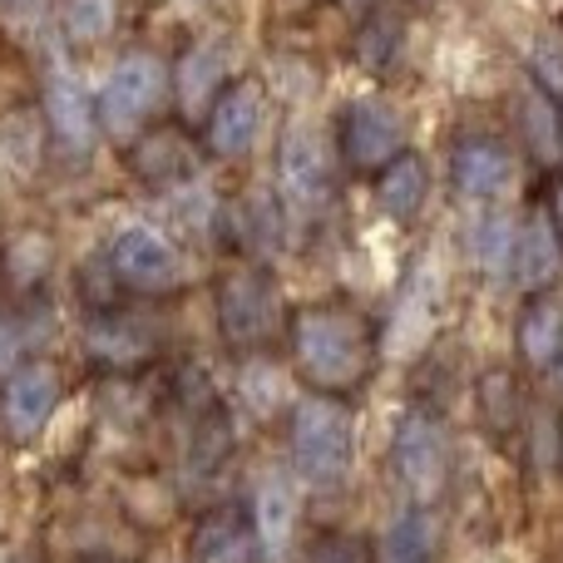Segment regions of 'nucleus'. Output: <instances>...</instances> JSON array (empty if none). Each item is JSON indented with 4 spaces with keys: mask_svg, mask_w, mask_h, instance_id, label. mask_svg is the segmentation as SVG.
<instances>
[{
    "mask_svg": "<svg viewBox=\"0 0 563 563\" xmlns=\"http://www.w3.org/2000/svg\"><path fill=\"white\" fill-rule=\"evenodd\" d=\"M430 198V164L420 154H396L386 168L376 174V208L390 223H410Z\"/></svg>",
    "mask_w": 563,
    "mask_h": 563,
    "instance_id": "obj_17",
    "label": "nucleus"
},
{
    "mask_svg": "<svg viewBox=\"0 0 563 563\" xmlns=\"http://www.w3.org/2000/svg\"><path fill=\"white\" fill-rule=\"evenodd\" d=\"M218 75H223V49L213 40H198V45L184 49L174 69V85H178V99L184 104H203V99L218 95Z\"/></svg>",
    "mask_w": 563,
    "mask_h": 563,
    "instance_id": "obj_22",
    "label": "nucleus"
},
{
    "mask_svg": "<svg viewBox=\"0 0 563 563\" xmlns=\"http://www.w3.org/2000/svg\"><path fill=\"white\" fill-rule=\"evenodd\" d=\"M164 89H168L164 59L148 55V49H134V55H124L114 69H109L104 89H99V124L129 144V139L158 114Z\"/></svg>",
    "mask_w": 563,
    "mask_h": 563,
    "instance_id": "obj_5",
    "label": "nucleus"
},
{
    "mask_svg": "<svg viewBox=\"0 0 563 563\" xmlns=\"http://www.w3.org/2000/svg\"><path fill=\"white\" fill-rule=\"evenodd\" d=\"M336 148L341 164L356 168V174H380L396 154H406V124L390 104L380 99H351L341 109L336 124Z\"/></svg>",
    "mask_w": 563,
    "mask_h": 563,
    "instance_id": "obj_9",
    "label": "nucleus"
},
{
    "mask_svg": "<svg viewBox=\"0 0 563 563\" xmlns=\"http://www.w3.org/2000/svg\"><path fill=\"white\" fill-rule=\"evenodd\" d=\"M59 410V371L49 361H20L0 380V430L10 445H35Z\"/></svg>",
    "mask_w": 563,
    "mask_h": 563,
    "instance_id": "obj_6",
    "label": "nucleus"
},
{
    "mask_svg": "<svg viewBox=\"0 0 563 563\" xmlns=\"http://www.w3.org/2000/svg\"><path fill=\"white\" fill-rule=\"evenodd\" d=\"M218 331L233 351H263L282 331V297L263 263H238L218 277Z\"/></svg>",
    "mask_w": 563,
    "mask_h": 563,
    "instance_id": "obj_3",
    "label": "nucleus"
},
{
    "mask_svg": "<svg viewBox=\"0 0 563 563\" xmlns=\"http://www.w3.org/2000/svg\"><path fill=\"white\" fill-rule=\"evenodd\" d=\"M380 563H386V559H380Z\"/></svg>",
    "mask_w": 563,
    "mask_h": 563,
    "instance_id": "obj_33",
    "label": "nucleus"
},
{
    "mask_svg": "<svg viewBox=\"0 0 563 563\" xmlns=\"http://www.w3.org/2000/svg\"><path fill=\"white\" fill-rule=\"evenodd\" d=\"M124 164L139 184L148 188H178V184H194L198 168H203V148L194 144L184 124H154V129H139L124 148Z\"/></svg>",
    "mask_w": 563,
    "mask_h": 563,
    "instance_id": "obj_10",
    "label": "nucleus"
},
{
    "mask_svg": "<svg viewBox=\"0 0 563 563\" xmlns=\"http://www.w3.org/2000/svg\"><path fill=\"white\" fill-rule=\"evenodd\" d=\"M400 40H406V10L390 5V0L371 5L366 20H361V30H356V65L386 69L390 59H396Z\"/></svg>",
    "mask_w": 563,
    "mask_h": 563,
    "instance_id": "obj_21",
    "label": "nucleus"
},
{
    "mask_svg": "<svg viewBox=\"0 0 563 563\" xmlns=\"http://www.w3.org/2000/svg\"><path fill=\"white\" fill-rule=\"evenodd\" d=\"M291 366L317 396H356L380 361L376 321L356 301H307L287 317Z\"/></svg>",
    "mask_w": 563,
    "mask_h": 563,
    "instance_id": "obj_1",
    "label": "nucleus"
},
{
    "mask_svg": "<svg viewBox=\"0 0 563 563\" xmlns=\"http://www.w3.org/2000/svg\"><path fill=\"white\" fill-rule=\"evenodd\" d=\"M307 563H376V549L361 534H321L307 549Z\"/></svg>",
    "mask_w": 563,
    "mask_h": 563,
    "instance_id": "obj_29",
    "label": "nucleus"
},
{
    "mask_svg": "<svg viewBox=\"0 0 563 563\" xmlns=\"http://www.w3.org/2000/svg\"><path fill=\"white\" fill-rule=\"evenodd\" d=\"M114 15H119V0H65V30L79 45L104 40L114 30Z\"/></svg>",
    "mask_w": 563,
    "mask_h": 563,
    "instance_id": "obj_23",
    "label": "nucleus"
},
{
    "mask_svg": "<svg viewBox=\"0 0 563 563\" xmlns=\"http://www.w3.org/2000/svg\"><path fill=\"white\" fill-rule=\"evenodd\" d=\"M519 134H525V148L534 164H544V168L563 164V109L544 89H529L519 99Z\"/></svg>",
    "mask_w": 563,
    "mask_h": 563,
    "instance_id": "obj_20",
    "label": "nucleus"
},
{
    "mask_svg": "<svg viewBox=\"0 0 563 563\" xmlns=\"http://www.w3.org/2000/svg\"><path fill=\"white\" fill-rule=\"evenodd\" d=\"M479 410H485V420L495 430H509L519 416V390H515V376L509 371H485V380H479Z\"/></svg>",
    "mask_w": 563,
    "mask_h": 563,
    "instance_id": "obj_24",
    "label": "nucleus"
},
{
    "mask_svg": "<svg viewBox=\"0 0 563 563\" xmlns=\"http://www.w3.org/2000/svg\"><path fill=\"white\" fill-rule=\"evenodd\" d=\"M509 247H515V228L505 218H479L475 233H470V253H475L479 267H505Z\"/></svg>",
    "mask_w": 563,
    "mask_h": 563,
    "instance_id": "obj_26",
    "label": "nucleus"
},
{
    "mask_svg": "<svg viewBox=\"0 0 563 563\" xmlns=\"http://www.w3.org/2000/svg\"><path fill=\"white\" fill-rule=\"evenodd\" d=\"M287 450L291 465L311 485H336L346 479L351 455H356V435H351V416L336 396H311L291 406L287 420Z\"/></svg>",
    "mask_w": 563,
    "mask_h": 563,
    "instance_id": "obj_2",
    "label": "nucleus"
},
{
    "mask_svg": "<svg viewBox=\"0 0 563 563\" xmlns=\"http://www.w3.org/2000/svg\"><path fill=\"white\" fill-rule=\"evenodd\" d=\"M450 178H455L460 194L479 198V203L505 198L509 188H515V154H509L499 139L470 134V139H460L455 154H450Z\"/></svg>",
    "mask_w": 563,
    "mask_h": 563,
    "instance_id": "obj_13",
    "label": "nucleus"
},
{
    "mask_svg": "<svg viewBox=\"0 0 563 563\" xmlns=\"http://www.w3.org/2000/svg\"><path fill=\"white\" fill-rule=\"evenodd\" d=\"M277 194L287 213H321L336 194V164H331L327 139L311 124H287L277 139Z\"/></svg>",
    "mask_w": 563,
    "mask_h": 563,
    "instance_id": "obj_4",
    "label": "nucleus"
},
{
    "mask_svg": "<svg viewBox=\"0 0 563 563\" xmlns=\"http://www.w3.org/2000/svg\"><path fill=\"white\" fill-rule=\"evenodd\" d=\"M79 341H85L89 366L109 371V376H129V371L148 366L158 356V331L148 321H139L134 311H119V307H99L85 321Z\"/></svg>",
    "mask_w": 563,
    "mask_h": 563,
    "instance_id": "obj_11",
    "label": "nucleus"
},
{
    "mask_svg": "<svg viewBox=\"0 0 563 563\" xmlns=\"http://www.w3.org/2000/svg\"><path fill=\"white\" fill-rule=\"evenodd\" d=\"M45 119H49L55 144L69 148V154H85V148L95 144V134H99V104L65 75H55L45 85Z\"/></svg>",
    "mask_w": 563,
    "mask_h": 563,
    "instance_id": "obj_16",
    "label": "nucleus"
},
{
    "mask_svg": "<svg viewBox=\"0 0 563 563\" xmlns=\"http://www.w3.org/2000/svg\"><path fill=\"white\" fill-rule=\"evenodd\" d=\"M346 5H356V10H371V5H380V0H346Z\"/></svg>",
    "mask_w": 563,
    "mask_h": 563,
    "instance_id": "obj_32",
    "label": "nucleus"
},
{
    "mask_svg": "<svg viewBox=\"0 0 563 563\" xmlns=\"http://www.w3.org/2000/svg\"><path fill=\"white\" fill-rule=\"evenodd\" d=\"M5 267H10V277H15L20 287H35V282L49 273V243L40 233H25L20 243H10Z\"/></svg>",
    "mask_w": 563,
    "mask_h": 563,
    "instance_id": "obj_27",
    "label": "nucleus"
},
{
    "mask_svg": "<svg viewBox=\"0 0 563 563\" xmlns=\"http://www.w3.org/2000/svg\"><path fill=\"white\" fill-rule=\"evenodd\" d=\"M549 371H554V380H559V390H563V346H559V356H554V366H549Z\"/></svg>",
    "mask_w": 563,
    "mask_h": 563,
    "instance_id": "obj_31",
    "label": "nucleus"
},
{
    "mask_svg": "<svg viewBox=\"0 0 563 563\" xmlns=\"http://www.w3.org/2000/svg\"><path fill=\"white\" fill-rule=\"evenodd\" d=\"M515 346L529 371H549L563 346V307L549 297H534L515 321Z\"/></svg>",
    "mask_w": 563,
    "mask_h": 563,
    "instance_id": "obj_18",
    "label": "nucleus"
},
{
    "mask_svg": "<svg viewBox=\"0 0 563 563\" xmlns=\"http://www.w3.org/2000/svg\"><path fill=\"white\" fill-rule=\"evenodd\" d=\"M263 114H267L263 85H257V79H228V85L213 95V109H208V124H203L208 154L243 158L247 148L257 144Z\"/></svg>",
    "mask_w": 563,
    "mask_h": 563,
    "instance_id": "obj_12",
    "label": "nucleus"
},
{
    "mask_svg": "<svg viewBox=\"0 0 563 563\" xmlns=\"http://www.w3.org/2000/svg\"><path fill=\"white\" fill-rule=\"evenodd\" d=\"M509 273L525 291H544L549 282L563 273V233L554 228L549 213H534L525 228L515 233V247H509Z\"/></svg>",
    "mask_w": 563,
    "mask_h": 563,
    "instance_id": "obj_14",
    "label": "nucleus"
},
{
    "mask_svg": "<svg viewBox=\"0 0 563 563\" xmlns=\"http://www.w3.org/2000/svg\"><path fill=\"white\" fill-rule=\"evenodd\" d=\"M228 450H233V426H228L223 406H218V410H203V420H198V435H194V465H198V470L223 465Z\"/></svg>",
    "mask_w": 563,
    "mask_h": 563,
    "instance_id": "obj_25",
    "label": "nucleus"
},
{
    "mask_svg": "<svg viewBox=\"0 0 563 563\" xmlns=\"http://www.w3.org/2000/svg\"><path fill=\"white\" fill-rule=\"evenodd\" d=\"M529 75H534V89H544L554 104H563V45L559 40H539L529 49Z\"/></svg>",
    "mask_w": 563,
    "mask_h": 563,
    "instance_id": "obj_28",
    "label": "nucleus"
},
{
    "mask_svg": "<svg viewBox=\"0 0 563 563\" xmlns=\"http://www.w3.org/2000/svg\"><path fill=\"white\" fill-rule=\"evenodd\" d=\"M247 519H253L257 549H263L267 559H282L287 554V544H291V534H297V495H291L282 479H267V485L257 489Z\"/></svg>",
    "mask_w": 563,
    "mask_h": 563,
    "instance_id": "obj_19",
    "label": "nucleus"
},
{
    "mask_svg": "<svg viewBox=\"0 0 563 563\" xmlns=\"http://www.w3.org/2000/svg\"><path fill=\"white\" fill-rule=\"evenodd\" d=\"M109 273L124 291L134 297H164V291L184 287V257L174 253V243L154 233V228H119L109 243Z\"/></svg>",
    "mask_w": 563,
    "mask_h": 563,
    "instance_id": "obj_7",
    "label": "nucleus"
},
{
    "mask_svg": "<svg viewBox=\"0 0 563 563\" xmlns=\"http://www.w3.org/2000/svg\"><path fill=\"white\" fill-rule=\"evenodd\" d=\"M390 470H396L400 489L410 499H435L450 479V445H445V430L426 416V410H410L406 420L396 426L390 435Z\"/></svg>",
    "mask_w": 563,
    "mask_h": 563,
    "instance_id": "obj_8",
    "label": "nucleus"
},
{
    "mask_svg": "<svg viewBox=\"0 0 563 563\" xmlns=\"http://www.w3.org/2000/svg\"><path fill=\"white\" fill-rule=\"evenodd\" d=\"M549 218H554V228L563 233V178H559V188H554V203H549Z\"/></svg>",
    "mask_w": 563,
    "mask_h": 563,
    "instance_id": "obj_30",
    "label": "nucleus"
},
{
    "mask_svg": "<svg viewBox=\"0 0 563 563\" xmlns=\"http://www.w3.org/2000/svg\"><path fill=\"white\" fill-rule=\"evenodd\" d=\"M257 534L243 505H218L194 529V563H253Z\"/></svg>",
    "mask_w": 563,
    "mask_h": 563,
    "instance_id": "obj_15",
    "label": "nucleus"
}]
</instances>
